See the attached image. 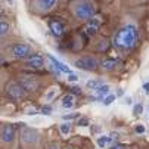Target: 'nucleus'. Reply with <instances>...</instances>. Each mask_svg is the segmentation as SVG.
Segmentation results:
<instances>
[{"instance_id":"1","label":"nucleus","mask_w":149,"mask_h":149,"mask_svg":"<svg viewBox=\"0 0 149 149\" xmlns=\"http://www.w3.org/2000/svg\"><path fill=\"white\" fill-rule=\"evenodd\" d=\"M137 28L134 25H125L120 28L114 37V45L115 47L121 50H129L136 46L137 43Z\"/></svg>"},{"instance_id":"2","label":"nucleus","mask_w":149,"mask_h":149,"mask_svg":"<svg viewBox=\"0 0 149 149\" xmlns=\"http://www.w3.org/2000/svg\"><path fill=\"white\" fill-rule=\"evenodd\" d=\"M70 10L77 21H87L95 16V6L87 0H80V2H71Z\"/></svg>"},{"instance_id":"3","label":"nucleus","mask_w":149,"mask_h":149,"mask_svg":"<svg viewBox=\"0 0 149 149\" xmlns=\"http://www.w3.org/2000/svg\"><path fill=\"white\" fill-rule=\"evenodd\" d=\"M33 52H34L33 46H30L27 43H15V45L8 47V53L13 59H21V61H24L25 58L33 55Z\"/></svg>"},{"instance_id":"4","label":"nucleus","mask_w":149,"mask_h":149,"mask_svg":"<svg viewBox=\"0 0 149 149\" xmlns=\"http://www.w3.org/2000/svg\"><path fill=\"white\" fill-rule=\"evenodd\" d=\"M38 140H40V134L37 130L30 129V127H22V130H21V142H22L25 148L37 146Z\"/></svg>"},{"instance_id":"5","label":"nucleus","mask_w":149,"mask_h":149,"mask_svg":"<svg viewBox=\"0 0 149 149\" xmlns=\"http://www.w3.org/2000/svg\"><path fill=\"white\" fill-rule=\"evenodd\" d=\"M74 65L78 70H84V71H96L99 67V62L95 56H80L78 59L74 61Z\"/></svg>"},{"instance_id":"6","label":"nucleus","mask_w":149,"mask_h":149,"mask_svg":"<svg viewBox=\"0 0 149 149\" xmlns=\"http://www.w3.org/2000/svg\"><path fill=\"white\" fill-rule=\"evenodd\" d=\"M58 5V0H31V9L36 13H47Z\"/></svg>"},{"instance_id":"7","label":"nucleus","mask_w":149,"mask_h":149,"mask_svg":"<svg viewBox=\"0 0 149 149\" xmlns=\"http://www.w3.org/2000/svg\"><path fill=\"white\" fill-rule=\"evenodd\" d=\"M18 83L24 87L25 92H37L38 87H40V83L37 80L36 75H31V74H22L18 77Z\"/></svg>"},{"instance_id":"8","label":"nucleus","mask_w":149,"mask_h":149,"mask_svg":"<svg viewBox=\"0 0 149 149\" xmlns=\"http://www.w3.org/2000/svg\"><path fill=\"white\" fill-rule=\"evenodd\" d=\"M102 18L100 16H92L90 19H87L86 21V25H84V28H83V34L84 36H87V37H93L96 33H97V30H99V27L102 25Z\"/></svg>"},{"instance_id":"9","label":"nucleus","mask_w":149,"mask_h":149,"mask_svg":"<svg viewBox=\"0 0 149 149\" xmlns=\"http://www.w3.org/2000/svg\"><path fill=\"white\" fill-rule=\"evenodd\" d=\"M6 95L12 99H24L27 92L24 90V87L21 86L18 81H9L8 86H6Z\"/></svg>"},{"instance_id":"10","label":"nucleus","mask_w":149,"mask_h":149,"mask_svg":"<svg viewBox=\"0 0 149 149\" xmlns=\"http://www.w3.org/2000/svg\"><path fill=\"white\" fill-rule=\"evenodd\" d=\"M24 67L30 70H40L45 67V58L41 55H30L24 59Z\"/></svg>"},{"instance_id":"11","label":"nucleus","mask_w":149,"mask_h":149,"mask_svg":"<svg viewBox=\"0 0 149 149\" xmlns=\"http://www.w3.org/2000/svg\"><path fill=\"white\" fill-rule=\"evenodd\" d=\"M0 140L3 143H12L15 140V127L12 124H3L0 127Z\"/></svg>"},{"instance_id":"12","label":"nucleus","mask_w":149,"mask_h":149,"mask_svg":"<svg viewBox=\"0 0 149 149\" xmlns=\"http://www.w3.org/2000/svg\"><path fill=\"white\" fill-rule=\"evenodd\" d=\"M47 25H49V31L52 33L53 37H62L63 33H65V25H63V22L56 19V18H52Z\"/></svg>"},{"instance_id":"13","label":"nucleus","mask_w":149,"mask_h":149,"mask_svg":"<svg viewBox=\"0 0 149 149\" xmlns=\"http://www.w3.org/2000/svg\"><path fill=\"white\" fill-rule=\"evenodd\" d=\"M47 59H49V61L53 63L55 68H56L58 71H62V72H65V74H71V72H72V71H71V70H70V68L65 65V63H62L61 61H58L56 58H53V56H52V55H49V53H47Z\"/></svg>"},{"instance_id":"14","label":"nucleus","mask_w":149,"mask_h":149,"mask_svg":"<svg viewBox=\"0 0 149 149\" xmlns=\"http://www.w3.org/2000/svg\"><path fill=\"white\" fill-rule=\"evenodd\" d=\"M74 103H75V96L72 93H67L61 100V106L63 109H71L74 106Z\"/></svg>"},{"instance_id":"15","label":"nucleus","mask_w":149,"mask_h":149,"mask_svg":"<svg viewBox=\"0 0 149 149\" xmlns=\"http://www.w3.org/2000/svg\"><path fill=\"white\" fill-rule=\"evenodd\" d=\"M99 65L103 71H114L118 65V61L117 59H103Z\"/></svg>"},{"instance_id":"16","label":"nucleus","mask_w":149,"mask_h":149,"mask_svg":"<svg viewBox=\"0 0 149 149\" xmlns=\"http://www.w3.org/2000/svg\"><path fill=\"white\" fill-rule=\"evenodd\" d=\"M59 95V87L58 86H55V87H50L49 90H47V93L43 96V100H45V103H50L56 96Z\"/></svg>"},{"instance_id":"17","label":"nucleus","mask_w":149,"mask_h":149,"mask_svg":"<svg viewBox=\"0 0 149 149\" xmlns=\"http://www.w3.org/2000/svg\"><path fill=\"white\" fill-rule=\"evenodd\" d=\"M111 142H112V137L111 136H108V134H100L97 139H96V143H97V146L99 148H106L108 145H111Z\"/></svg>"},{"instance_id":"18","label":"nucleus","mask_w":149,"mask_h":149,"mask_svg":"<svg viewBox=\"0 0 149 149\" xmlns=\"http://www.w3.org/2000/svg\"><path fill=\"white\" fill-rule=\"evenodd\" d=\"M109 90H111V87L108 86V84H100V86H99L95 92H96V96H97L99 99H102V97H105L106 95L109 93Z\"/></svg>"},{"instance_id":"19","label":"nucleus","mask_w":149,"mask_h":149,"mask_svg":"<svg viewBox=\"0 0 149 149\" xmlns=\"http://www.w3.org/2000/svg\"><path fill=\"white\" fill-rule=\"evenodd\" d=\"M9 31H10V24L8 22V21H3L2 19V21H0V38L8 36Z\"/></svg>"},{"instance_id":"20","label":"nucleus","mask_w":149,"mask_h":149,"mask_svg":"<svg viewBox=\"0 0 149 149\" xmlns=\"http://www.w3.org/2000/svg\"><path fill=\"white\" fill-rule=\"evenodd\" d=\"M100 84H103L102 83V80H99V78H93V80H89L87 83H86V87L87 89H90V90H96Z\"/></svg>"},{"instance_id":"21","label":"nucleus","mask_w":149,"mask_h":149,"mask_svg":"<svg viewBox=\"0 0 149 149\" xmlns=\"http://www.w3.org/2000/svg\"><path fill=\"white\" fill-rule=\"evenodd\" d=\"M59 130H61V133L63 134V136H67V134H70V132H71V124L67 121V123H62V124H59Z\"/></svg>"},{"instance_id":"22","label":"nucleus","mask_w":149,"mask_h":149,"mask_svg":"<svg viewBox=\"0 0 149 149\" xmlns=\"http://www.w3.org/2000/svg\"><path fill=\"white\" fill-rule=\"evenodd\" d=\"M108 40H105V38H102L100 41H99V46H97V52H105L106 49H108Z\"/></svg>"},{"instance_id":"23","label":"nucleus","mask_w":149,"mask_h":149,"mask_svg":"<svg viewBox=\"0 0 149 149\" xmlns=\"http://www.w3.org/2000/svg\"><path fill=\"white\" fill-rule=\"evenodd\" d=\"M115 95H112V93H108V95H106L105 96V99H103V105H106V106H108V105H111L114 100H115Z\"/></svg>"},{"instance_id":"24","label":"nucleus","mask_w":149,"mask_h":149,"mask_svg":"<svg viewBox=\"0 0 149 149\" xmlns=\"http://www.w3.org/2000/svg\"><path fill=\"white\" fill-rule=\"evenodd\" d=\"M142 112H143V105H142V103L134 105V108H133V114H134V115H142Z\"/></svg>"},{"instance_id":"25","label":"nucleus","mask_w":149,"mask_h":149,"mask_svg":"<svg viewBox=\"0 0 149 149\" xmlns=\"http://www.w3.org/2000/svg\"><path fill=\"white\" fill-rule=\"evenodd\" d=\"M77 124L78 125H81V127H86V125H89V120L87 118H77Z\"/></svg>"},{"instance_id":"26","label":"nucleus","mask_w":149,"mask_h":149,"mask_svg":"<svg viewBox=\"0 0 149 149\" xmlns=\"http://www.w3.org/2000/svg\"><path fill=\"white\" fill-rule=\"evenodd\" d=\"M80 117V114H67V115H63V120L68 121V120H77Z\"/></svg>"},{"instance_id":"27","label":"nucleus","mask_w":149,"mask_h":149,"mask_svg":"<svg viewBox=\"0 0 149 149\" xmlns=\"http://www.w3.org/2000/svg\"><path fill=\"white\" fill-rule=\"evenodd\" d=\"M41 112H43V114H50L52 112V106L50 105H43V108H41Z\"/></svg>"},{"instance_id":"28","label":"nucleus","mask_w":149,"mask_h":149,"mask_svg":"<svg viewBox=\"0 0 149 149\" xmlns=\"http://www.w3.org/2000/svg\"><path fill=\"white\" fill-rule=\"evenodd\" d=\"M68 81H72V83H75V81H78V75L77 74H68Z\"/></svg>"},{"instance_id":"29","label":"nucleus","mask_w":149,"mask_h":149,"mask_svg":"<svg viewBox=\"0 0 149 149\" xmlns=\"http://www.w3.org/2000/svg\"><path fill=\"white\" fill-rule=\"evenodd\" d=\"M134 130H136V133H145V127H143L142 124H137V125L134 127Z\"/></svg>"},{"instance_id":"30","label":"nucleus","mask_w":149,"mask_h":149,"mask_svg":"<svg viewBox=\"0 0 149 149\" xmlns=\"http://www.w3.org/2000/svg\"><path fill=\"white\" fill-rule=\"evenodd\" d=\"M143 90H145V93H146V95H149V81L143 84Z\"/></svg>"},{"instance_id":"31","label":"nucleus","mask_w":149,"mask_h":149,"mask_svg":"<svg viewBox=\"0 0 149 149\" xmlns=\"http://www.w3.org/2000/svg\"><path fill=\"white\" fill-rule=\"evenodd\" d=\"M6 62V58H5V55L0 52V65H3V63Z\"/></svg>"},{"instance_id":"32","label":"nucleus","mask_w":149,"mask_h":149,"mask_svg":"<svg viewBox=\"0 0 149 149\" xmlns=\"http://www.w3.org/2000/svg\"><path fill=\"white\" fill-rule=\"evenodd\" d=\"M123 95H124L123 89H118V90H117V96H123Z\"/></svg>"},{"instance_id":"33","label":"nucleus","mask_w":149,"mask_h":149,"mask_svg":"<svg viewBox=\"0 0 149 149\" xmlns=\"http://www.w3.org/2000/svg\"><path fill=\"white\" fill-rule=\"evenodd\" d=\"M111 149H124V146H121V145H115V146H112Z\"/></svg>"},{"instance_id":"34","label":"nucleus","mask_w":149,"mask_h":149,"mask_svg":"<svg viewBox=\"0 0 149 149\" xmlns=\"http://www.w3.org/2000/svg\"><path fill=\"white\" fill-rule=\"evenodd\" d=\"M125 103H127V105H130V103H132V97L127 96V97H125Z\"/></svg>"},{"instance_id":"35","label":"nucleus","mask_w":149,"mask_h":149,"mask_svg":"<svg viewBox=\"0 0 149 149\" xmlns=\"http://www.w3.org/2000/svg\"><path fill=\"white\" fill-rule=\"evenodd\" d=\"M72 90H74V93H80V87H72Z\"/></svg>"},{"instance_id":"36","label":"nucleus","mask_w":149,"mask_h":149,"mask_svg":"<svg viewBox=\"0 0 149 149\" xmlns=\"http://www.w3.org/2000/svg\"><path fill=\"white\" fill-rule=\"evenodd\" d=\"M70 2H80V0H70Z\"/></svg>"},{"instance_id":"37","label":"nucleus","mask_w":149,"mask_h":149,"mask_svg":"<svg viewBox=\"0 0 149 149\" xmlns=\"http://www.w3.org/2000/svg\"><path fill=\"white\" fill-rule=\"evenodd\" d=\"M12 2H13V0H9V3H12Z\"/></svg>"}]
</instances>
